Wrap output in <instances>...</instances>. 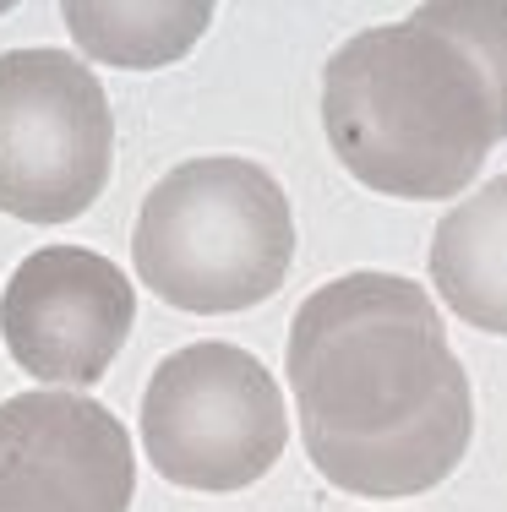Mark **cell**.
<instances>
[{
  "label": "cell",
  "mask_w": 507,
  "mask_h": 512,
  "mask_svg": "<svg viewBox=\"0 0 507 512\" xmlns=\"http://www.w3.org/2000/svg\"><path fill=\"white\" fill-rule=\"evenodd\" d=\"M284 371L306 458L349 496H420L469 453L475 398L426 284L344 273L300 300Z\"/></svg>",
  "instance_id": "1"
},
{
  "label": "cell",
  "mask_w": 507,
  "mask_h": 512,
  "mask_svg": "<svg viewBox=\"0 0 507 512\" xmlns=\"http://www.w3.org/2000/svg\"><path fill=\"white\" fill-rule=\"evenodd\" d=\"M137 278L175 311L224 316L279 295L295 262L284 186L251 158H186L142 197Z\"/></svg>",
  "instance_id": "3"
},
{
  "label": "cell",
  "mask_w": 507,
  "mask_h": 512,
  "mask_svg": "<svg viewBox=\"0 0 507 512\" xmlns=\"http://www.w3.org/2000/svg\"><path fill=\"white\" fill-rule=\"evenodd\" d=\"M71 39L99 66L126 71H159L180 60L208 33L213 6L208 0H159V6H104V0H66L60 6Z\"/></svg>",
  "instance_id": "9"
},
{
  "label": "cell",
  "mask_w": 507,
  "mask_h": 512,
  "mask_svg": "<svg viewBox=\"0 0 507 512\" xmlns=\"http://www.w3.org/2000/svg\"><path fill=\"white\" fill-rule=\"evenodd\" d=\"M431 284L453 316L507 338V175L486 180L437 224Z\"/></svg>",
  "instance_id": "8"
},
{
  "label": "cell",
  "mask_w": 507,
  "mask_h": 512,
  "mask_svg": "<svg viewBox=\"0 0 507 512\" xmlns=\"http://www.w3.org/2000/svg\"><path fill=\"white\" fill-rule=\"evenodd\" d=\"M415 17L442 28L448 39H458L486 66L497 104H502V120H507V0H442V6H420Z\"/></svg>",
  "instance_id": "10"
},
{
  "label": "cell",
  "mask_w": 507,
  "mask_h": 512,
  "mask_svg": "<svg viewBox=\"0 0 507 512\" xmlns=\"http://www.w3.org/2000/svg\"><path fill=\"white\" fill-rule=\"evenodd\" d=\"M115 115L88 60L66 50L0 55V213L22 224L82 218L110 186Z\"/></svg>",
  "instance_id": "5"
},
{
  "label": "cell",
  "mask_w": 507,
  "mask_h": 512,
  "mask_svg": "<svg viewBox=\"0 0 507 512\" xmlns=\"http://www.w3.org/2000/svg\"><path fill=\"white\" fill-rule=\"evenodd\" d=\"M131 436L99 398L17 393L0 404V512H131Z\"/></svg>",
  "instance_id": "7"
},
{
  "label": "cell",
  "mask_w": 507,
  "mask_h": 512,
  "mask_svg": "<svg viewBox=\"0 0 507 512\" xmlns=\"http://www.w3.org/2000/svg\"><path fill=\"white\" fill-rule=\"evenodd\" d=\"M322 131L360 186L404 202L458 197L507 137L486 66L409 17L338 44L322 71Z\"/></svg>",
  "instance_id": "2"
},
{
  "label": "cell",
  "mask_w": 507,
  "mask_h": 512,
  "mask_svg": "<svg viewBox=\"0 0 507 512\" xmlns=\"http://www.w3.org/2000/svg\"><path fill=\"white\" fill-rule=\"evenodd\" d=\"M137 289L110 256L88 246H44L22 256L0 295V338L44 387H93L126 349Z\"/></svg>",
  "instance_id": "6"
},
{
  "label": "cell",
  "mask_w": 507,
  "mask_h": 512,
  "mask_svg": "<svg viewBox=\"0 0 507 512\" xmlns=\"http://www.w3.org/2000/svg\"><path fill=\"white\" fill-rule=\"evenodd\" d=\"M289 442L284 393L251 349L186 344L142 393V453L186 491H246Z\"/></svg>",
  "instance_id": "4"
}]
</instances>
